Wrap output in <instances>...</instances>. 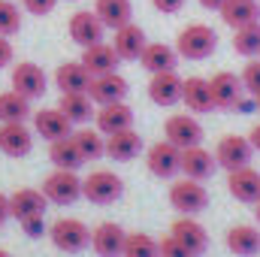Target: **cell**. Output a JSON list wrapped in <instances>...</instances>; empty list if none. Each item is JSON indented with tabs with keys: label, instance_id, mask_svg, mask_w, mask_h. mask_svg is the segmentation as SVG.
I'll return each mask as SVG.
<instances>
[{
	"label": "cell",
	"instance_id": "obj_7",
	"mask_svg": "<svg viewBox=\"0 0 260 257\" xmlns=\"http://www.w3.org/2000/svg\"><path fill=\"white\" fill-rule=\"evenodd\" d=\"M251 151H254V145L248 142V136L227 133V136H221L218 145H215V160H218V167H224L227 173H233V170L251 164Z\"/></svg>",
	"mask_w": 260,
	"mask_h": 257
},
{
	"label": "cell",
	"instance_id": "obj_48",
	"mask_svg": "<svg viewBox=\"0 0 260 257\" xmlns=\"http://www.w3.org/2000/svg\"><path fill=\"white\" fill-rule=\"evenodd\" d=\"M0 257H12V254H9V251H3V248H0Z\"/></svg>",
	"mask_w": 260,
	"mask_h": 257
},
{
	"label": "cell",
	"instance_id": "obj_12",
	"mask_svg": "<svg viewBox=\"0 0 260 257\" xmlns=\"http://www.w3.org/2000/svg\"><path fill=\"white\" fill-rule=\"evenodd\" d=\"M88 94H91V100H94L97 106H106V103H121V100H127L130 85H127V79L115 70V73H106V76H94V79H91Z\"/></svg>",
	"mask_w": 260,
	"mask_h": 257
},
{
	"label": "cell",
	"instance_id": "obj_20",
	"mask_svg": "<svg viewBox=\"0 0 260 257\" xmlns=\"http://www.w3.org/2000/svg\"><path fill=\"white\" fill-rule=\"evenodd\" d=\"M148 46V37H145V30L139 27V24H124V27H118L115 30V37H112V49H115V55L121 58V61H139V55H142V49Z\"/></svg>",
	"mask_w": 260,
	"mask_h": 257
},
{
	"label": "cell",
	"instance_id": "obj_47",
	"mask_svg": "<svg viewBox=\"0 0 260 257\" xmlns=\"http://www.w3.org/2000/svg\"><path fill=\"white\" fill-rule=\"evenodd\" d=\"M254 218H257V224H260V203H254Z\"/></svg>",
	"mask_w": 260,
	"mask_h": 257
},
{
	"label": "cell",
	"instance_id": "obj_2",
	"mask_svg": "<svg viewBox=\"0 0 260 257\" xmlns=\"http://www.w3.org/2000/svg\"><path fill=\"white\" fill-rule=\"evenodd\" d=\"M49 239L58 251L64 254H79L91 245V227L79 218H55L49 224Z\"/></svg>",
	"mask_w": 260,
	"mask_h": 257
},
{
	"label": "cell",
	"instance_id": "obj_9",
	"mask_svg": "<svg viewBox=\"0 0 260 257\" xmlns=\"http://www.w3.org/2000/svg\"><path fill=\"white\" fill-rule=\"evenodd\" d=\"M182 88H185V79L176 73V70H167V73H154L148 79V100L154 106H176L182 103Z\"/></svg>",
	"mask_w": 260,
	"mask_h": 257
},
{
	"label": "cell",
	"instance_id": "obj_43",
	"mask_svg": "<svg viewBox=\"0 0 260 257\" xmlns=\"http://www.w3.org/2000/svg\"><path fill=\"white\" fill-rule=\"evenodd\" d=\"M12 58H15V49H12L9 37H0V70L12 64Z\"/></svg>",
	"mask_w": 260,
	"mask_h": 257
},
{
	"label": "cell",
	"instance_id": "obj_49",
	"mask_svg": "<svg viewBox=\"0 0 260 257\" xmlns=\"http://www.w3.org/2000/svg\"><path fill=\"white\" fill-rule=\"evenodd\" d=\"M254 103H257V112H260V94H257V97H254Z\"/></svg>",
	"mask_w": 260,
	"mask_h": 257
},
{
	"label": "cell",
	"instance_id": "obj_29",
	"mask_svg": "<svg viewBox=\"0 0 260 257\" xmlns=\"http://www.w3.org/2000/svg\"><path fill=\"white\" fill-rule=\"evenodd\" d=\"M221 21L233 30L254 24V21H260V3L257 0H227L221 6Z\"/></svg>",
	"mask_w": 260,
	"mask_h": 257
},
{
	"label": "cell",
	"instance_id": "obj_40",
	"mask_svg": "<svg viewBox=\"0 0 260 257\" xmlns=\"http://www.w3.org/2000/svg\"><path fill=\"white\" fill-rule=\"evenodd\" d=\"M18 224H21V233H27L30 239H40V236H46V218H43V215L21 218Z\"/></svg>",
	"mask_w": 260,
	"mask_h": 257
},
{
	"label": "cell",
	"instance_id": "obj_4",
	"mask_svg": "<svg viewBox=\"0 0 260 257\" xmlns=\"http://www.w3.org/2000/svg\"><path fill=\"white\" fill-rule=\"evenodd\" d=\"M145 167L154 179H173L182 173V148L173 145L170 139H160L154 145H148L145 151Z\"/></svg>",
	"mask_w": 260,
	"mask_h": 257
},
{
	"label": "cell",
	"instance_id": "obj_15",
	"mask_svg": "<svg viewBox=\"0 0 260 257\" xmlns=\"http://www.w3.org/2000/svg\"><path fill=\"white\" fill-rule=\"evenodd\" d=\"M124 239H127V230L118 227L115 221H103L91 230V248L97 257H121Z\"/></svg>",
	"mask_w": 260,
	"mask_h": 257
},
{
	"label": "cell",
	"instance_id": "obj_27",
	"mask_svg": "<svg viewBox=\"0 0 260 257\" xmlns=\"http://www.w3.org/2000/svg\"><path fill=\"white\" fill-rule=\"evenodd\" d=\"M46 194L37 191V188H18V191L9 194V209H12V218L21 221V218H30V215H46Z\"/></svg>",
	"mask_w": 260,
	"mask_h": 257
},
{
	"label": "cell",
	"instance_id": "obj_13",
	"mask_svg": "<svg viewBox=\"0 0 260 257\" xmlns=\"http://www.w3.org/2000/svg\"><path fill=\"white\" fill-rule=\"evenodd\" d=\"M209 85H212L215 109H236V103H239L242 94H245L242 79H239L236 73H230V70H218V73L209 79Z\"/></svg>",
	"mask_w": 260,
	"mask_h": 257
},
{
	"label": "cell",
	"instance_id": "obj_10",
	"mask_svg": "<svg viewBox=\"0 0 260 257\" xmlns=\"http://www.w3.org/2000/svg\"><path fill=\"white\" fill-rule=\"evenodd\" d=\"M164 136H167L173 145H179V148L185 151V148L203 145V124L197 121L194 115L179 112V115H170V118H167V124H164Z\"/></svg>",
	"mask_w": 260,
	"mask_h": 257
},
{
	"label": "cell",
	"instance_id": "obj_37",
	"mask_svg": "<svg viewBox=\"0 0 260 257\" xmlns=\"http://www.w3.org/2000/svg\"><path fill=\"white\" fill-rule=\"evenodd\" d=\"M21 30V9L12 0H0V37H15Z\"/></svg>",
	"mask_w": 260,
	"mask_h": 257
},
{
	"label": "cell",
	"instance_id": "obj_30",
	"mask_svg": "<svg viewBox=\"0 0 260 257\" xmlns=\"http://www.w3.org/2000/svg\"><path fill=\"white\" fill-rule=\"evenodd\" d=\"M97 103L91 100V94L88 91H76V94H61V103H58V109L64 112L67 118L73 121V124H88L91 118H94V109Z\"/></svg>",
	"mask_w": 260,
	"mask_h": 257
},
{
	"label": "cell",
	"instance_id": "obj_41",
	"mask_svg": "<svg viewBox=\"0 0 260 257\" xmlns=\"http://www.w3.org/2000/svg\"><path fill=\"white\" fill-rule=\"evenodd\" d=\"M55 3H58V0H21V6H24L30 15H49V12L55 9Z\"/></svg>",
	"mask_w": 260,
	"mask_h": 257
},
{
	"label": "cell",
	"instance_id": "obj_14",
	"mask_svg": "<svg viewBox=\"0 0 260 257\" xmlns=\"http://www.w3.org/2000/svg\"><path fill=\"white\" fill-rule=\"evenodd\" d=\"M170 236H176V239L197 257L209 248V233H206V227L197 221V215H179V218L173 221V227H170Z\"/></svg>",
	"mask_w": 260,
	"mask_h": 257
},
{
	"label": "cell",
	"instance_id": "obj_6",
	"mask_svg": "<svg viewBox=\"0 0 260 257\" xmlns=\"http://www.w3.org/2000/svg\"><path fill=\"white\" fill-rule=\"evenodd\" d=\"M49 203L55 206H73L79 197H82V179L73 173V170H55L43 179V188Z\"/></svg>",
	"mask_w": 260,
	"mask_h": 257
},
{
	"label": "cell",
	"instance_id": "obj_25",
	"mask_svg": "<svg viewBox=\"0 0 260 257\" xmlns=\"http://www.w3.org/2000/svg\"><path fill=\"white\" fill-rule=\"evenodd\" d=\"M139 64L151 76L154 73H167V70L179 67V52H176V46H167V43H148L142 49V55H139Z\"/></svg>",
	"mask_w": 260,
	"mask_h": 257
},
{
	"label": "cell",
	"instance_id": "obj_35",
	"mask_svg": "<svg viewBox=\"0 0 260 257\" xmlns=\"http://www.w3.org/2000/svg\"><path fill=\"white\" fill-rule=\"evenodd\" d=\"M233 49L242 58H257L260 55V21L233 30Z\"/></svg>",
	"mask_w": 260,
	"mask_h": 257
},
{
	"label": "cell",
	"instance_id": "obj_23",
	"mask_svg": "<svg viewBox=\"0 0 260 257\" xmlns=\"http://www.w3.org/2000/svg\"><path fill=\"white\" fill-rule=\"evenodd\" d=\"M118 55L112 49V43H94L82 52V64L91 76H106V73H115L118 70Z\"/></svg>",
	"mask_w": 260,
	"mask_h": 257
},
{
	"label": "cell",
	"instance_id": "obj_3",
	"mask_svg": "<svg viewBox=\"0 0 260 257\" xmlns=\"http://www.w3.org/2000/svg\"><path fill=\"white\" fill-rule=\"evenodd\" d=\"M124 194V179L112 170H94L82 179V197L94 206H112Z\"/></svg>",
	"mask_w": 260,
	"mask_h": 257
},
{
	"label": "cell",
	"instance_id": "obj_33",
	"mask_svg": "<svg viewBox=\"0 0 260 257\" xmlns=\"http://www.w3.org/2000/svg\"><path fill=\"white\" fill-rule=\"evenodd\" d=\"M73 142H76V148L82 151L85 160H100L106 154V136L97 127H85L82 124L79 130H73Z\"/></svg>",
	"mask_w": 260,
	"mask_h": 257
},
{
	"label": "cell",
	"instance_id": "obj_28",
	"mask_svg": "<svg viewBox=\"0 0 260 257\" xmlns=\"http://www.w3.org/2000/svg\"><path fill=\"white\" fill-rule=\"evenodd\" d=\"M227 248L236 257H257L260 254V230L251 224H236L227 230Z\"/></svg>",
	"mask_w": 260,
	"mask_h": 257
},
{
	"label": "cell",
	"instance_id": "obj_1",
	"mask_svg": "<svg viewBox=\"0 0 260 257\" xmlns=\"http://www.w3.org/2000/svg\"><path fill=\"white\" fill-rule=\"evenodd\" d=\"M215 49H218V34H215V27H209L203 21L182 27L176 37V52L185 61H206L215 55Z\"/></svg>",
	"mask_w": 260,
	"mask_h": 257
},
{
	"label": "cell",
	"instance_id": "obj_42",
	"mask_svg": "<svg viewBox=\"0 0 260 257\" xmlns=\"http://www.w3.org/2000/svg\"><path fill=\"white\" fill-rule=\"evenodd\" d=\"M151 6L157 12H164V15H173V12H179L185 6V0H151Z\"/></svg>",
	"mask_w": 260,
	"mask_h": 257
},
{
	"label": "cell",
	"instance_id": "obj_38",
	"mask_svg": "<svg viewBox=\"0 0 260 257\" xmlns=\"http://www.w3.org/2000/svg\"><path fill=\"white\" fill-rule=\"evenodd\" d=\"M242 85H245V94H251V97H257L260 94V58H248V64L242 70Z\"/></svg>",
	"mask_w": 260,
	"mask_h": 257
},
{
	"label": "cell",
	"instance_id": "obj_39",
	"mask_svg": "<svg viewBox=\"0 0 260 257\" xmlns=\"http://www.w3.org/2000/svg\"><path fill=\"white\" fill-rule=\"evenodd\" d=\"M157 245H160V257H197L176 236H164V239H157Z\"/></svg>",
	"mask_w": 260,
	"mask_h": 257
},
{
	"label": "cell",
	"instance_id": "obj_45",
	"mask_svg": "<svg viewBox=\"0 0 260 257\" xmlns=\"http://www.w3.org/2000/svg\"><path fill=\"white\" fill-rule=\"evenodd\" d=\"M224 3H227V0H200V6H203V9H212V12H221Z\"/></svg>",
	"mask_w": 260,
	"mask_h": 257
},
{
	"label": "cell",
	"instance_id": "obj_8",
	"mask_svg": "<svg viewBox=\"0 0 260 257\" xmlns=\"http://www.w3.org/2000/svg\"><path fill=\"white\" fill-rule=\"evenodd\" d=\"M9 82H12V91H18V94H21V97H27V100L43 97V94H46V85H49V79H46L43 67L34 64V61H21V64L12 67Z\"/></svg>",
	"mask_w": 260,
	"mask_h": 257
},
{
	"label": "cell",
	"instance_id": "obj_36",
	"mask_svg": "<svg viewBox=\"0 0 260 257\" xmlns=\"http://www.w3.org/2000/svg\"><path fill=\"white\" fill-rule=\"evenodd\" d=\"M121 257H160V245L148 233H127Z\"/></svg>",
	"mask_w": 260,
	"mask_h": 257
},
{
	"label": "cell",
	"instance_id": "obj_31",
	"mask_svg": "<svg viewBox=\"0 0 260 257\" xmlns=\"http://www.w3.org/2000/svg\"><path fill=\"white\" fill-rule=\"evenodd\" d=\"M94 12H97V18H100L106 27L118 30V27L130 24V18H133V3H130V0H94Z\"/></svg>",
	"mask_w": 260,
	"mask_h": 257
},
{
	"label": "cell",
	"instance_id": "obj_50",
	"mask_svg": "<svg viewBox=\"0 0 260 257\" xmlns=\"http://www.w3.org/2000/svg\"><path fill=\"white\" fill-rule=\"evenodd\" d=\"M257 58H260V55H257Z\"/></svg>",
	"mask_w": 260,
	"mask_h": 257
},
{
	"label": "cell",
	"instance_id": "obj_24",
	"mask_svg": "<svg viewBox=\"0 0 260 257\" xmlns=\"http://www.w3.org/2000/svg\"><path fill=\"white\" fill-rule=\"evenodd\" d=\"M91 73L85 70L82 61H67L55 70V88L61 94H76V91H88L91 88Z\"/></svg>",
	"mask_w": 260,
	"mask_h": 257
},
{
	"label": "cell",
	"instance_id": "obj_19",
	"mask_svg": "<svg viewBox=\"0 0 260 257\" xmlns=\"http://www.w3.org/2000/svg\"><path fill=\"white\" fill-rule=\"evenodd\" d=\"M94 124H97V130H100L103 136H112V133H118V130L133 127V109H130L124 100H121V103L97 106V112H94Z\"/></svg>",
	"mask_w": 260,
	"mask_h": 257
},
{
	"label": "cell",
	"instance_id": "obj_18",
	"mask_svg": "<svg viewBox=\"0 0 260 257\" xmlns=\"http://www.w3.org/2000/svg\"><path fill=\"white\" fill-rule=\"evenodd\" d=\"M227 191L233 194V200H239V203H248V206L260 203V173L251 164L227 173Z\"/></svg>",
	"mask_w": 260,
	"mask_h": 257
},
{
	"label": "cell",
	"instance_id": "obj_32",
	"mask_svg": "<svg viewBox=\"0 0 260 257\" xmlns=\"http://www.w3.org/2000/svg\"><path fill=\"white\" fill-rule=\"evenodd\" d=\"M49 160L55 164V170H73V173L85 164V157H82V151L76 148L73 136L58 139V142H49Z\"/></svg>",
	"mask_w": 260,
	"mask_h": 257
},
{
	"label": "cell",
	"instance_id": "obj_17",
	"mask_svg": "<svg viewBox=\"0 0 260 257\" xmlns=\"http://www.w3.org/2000/svg\"><path fill=\"white\" fill-rule=\"evenodd\" d=\"M34 130L27 127L24 121H9V124H0V151L6 157H24L30 154L34 148Z\"/></svg>",
	"mask_w": 260,
	"mask_h": 257
},
{
	"label": "cell",
	"instance_id": "obj_21",
	"mask_svg": "<svg viewBox=\"0 0 260 257\" xmlns=\"http://www.w3.org/2000/svg\"><path fill=\"white\" fill-rule=\"evenodd\" d=\"M182 103H185L191 112H197V115L215 112V97H212V85H209V79H203V76H191V79H185Z\"/></svg>",
	"mask_w": 260,
	"mask_h": 257
},
{
	"label": "cell",
	"instance_id": "obj_34",
	"mask_svg": "<svg viewBox=\"0 0 260 257\" xmlns=\"http://www.w3.org/2000/svg\"><path fill=\"white\" fill-rule=\"evenodd\" d=\"M30 100L21 97L18 91H3L0 94V124H9V121H27L30 115Z\"/></svg>",
	"mask_w": 260,
	"mask_h": 257
},
{
	"label": "cell",
	"instance_id": "obj_5",
	"mask_svg": "<svg viewBox=\"0 0 260 257\" xmlns=\"http://www.w3.org/2000/svg\"><path fill=\"white\" fill-rule=\"evenodd\" d=\"M170 206L179 215H200L209 206V191L203 188V182L179 179V182L170 185Z\"/></svg>",
	"mask_w": 260,
	"mask_h": 257
},
{
	"label": "cell",
	"instance_id": "obj_46",
	"mask_svg": "<svg viewBox=\"0 0 260 257\" xmlns=\"http://www.w3.org/2000/svg\"><path fill=\"white\" fill-rule=\"evenodd\" d=\"M248 142L254 145V151H260V124H254V127H251V133H248Z\"/></svg>",
	"mask_w": 260,
	"mask_h": 257
},
{
	"label": "cell",
	"instance_id": "obj_11",
	"mask_svg": "<svg viewBox=\"0 0 260 257\" xmlns=\"http://www.w3.org/2000/svg\"><path fill=\"white\" fill-rule=\"evenodd\" d=\"M103 34H106V24L97 18L94 9H79L76 15H70V40L82 49L94 46V43H103Z\"/></svg>",
	"mask_w": 260,
	"mask_h": 257
},
{
	"label": "cell",
	"instance_id": "obj_26",
	"mask_svg": "<svg viewBox=\"0 0 260 257\" xmlns=\"http://www.w3.org/2000/svg\"><path fill=\"white\" fill-rule=\"evenodd\" d=\"M139 151H142V136H139L133 127L118 130V133L106 136V157H112V160H118V164L133 160Z\"/></svg>",
	"mask_w": 260,
	"mask_h": 257
},
{
	"label": "cell",
	"instance_id": "obj_22",
	"mask_svg": "<svg viewBox=\"0 0 260 257\" xmlns=\"http://www.w3.org/2000/svg\"><path fill=\"white\" fill-rule=\"evenodd\" d=\"M215 167H218L215 151H206L203 145H194V148H185L182 151V173H185V179L206 182L215 173Z\"/></svg>",
	"mask_w": 260,
	"mask_h": 257
},
{
	"label": "cell",
	"instance_id": "obj_16",
	"mask_svg": "<svg viewBox=\"0 0 260 257\" xmlns=\"http://www.w3.org/2000/svg\"><path fill=\"white\" fill-rule=\"evenodd\" d=\"M34 133L43 136L46 142H58V139L73 136V121L67 118L58 106L55 109H37L34 112Z\"/></svg>",
	"mask_w": 260,
	"mask_h": 257
},
{
	"label": "cell",
	"instance_id": "obj_44",
	"mask_svg": "<svg viewBox=\"0 0 260 257\" xmlns=\"http://www.w3.org/2000/svg\"><path fill=\"white\" fill-rule=\"evenodd\" d=\"M9 218H12V209H9V197L0 191V227H3Z\"/></svg>",
	"mask_w": 260,
	"mask_h": 257
}]
</instances>
